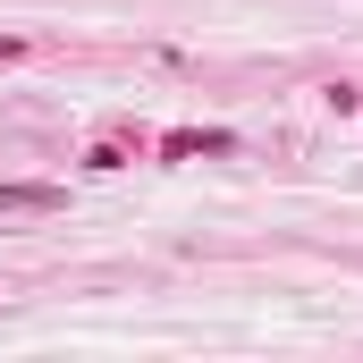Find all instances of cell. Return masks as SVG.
Returning a JSON list of instances; mask_svg holds the SVG:
<instances>
[{"instance_id": "cell-1", "label": "cell", "mask_w": 363, "mask_h": 363, "mask_svg": "<svg viewBox=\"0 0 363 363\" xmlns=\"http://www.w3.org/2000/svg\"><path fill=\"white\" fill-rule=\"evenodd\" d=\"M60 203H68L60 186H26V178H9V186H0V211H60Z\"/></svg>"}, {"instance_id": "cell-2", "label": "cell", "mask_w": 363, "mask_h": 363, "mask_svg": "<svg viewBox=\"0 0 363 363\" xmlns=\"http://www.w3.org/2000/svg\"><path fill=\"white\" fill-rule=\"evenodd\" d=\"M161 152H169V161H194V152H228V135H220V127H178V135H161Z\"/></svg>"}]
</instances>
